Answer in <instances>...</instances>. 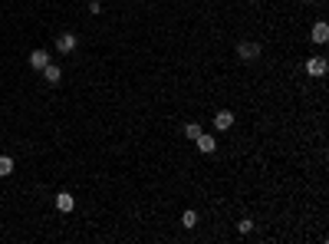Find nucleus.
<instances>
[{"label":"nucleus","mask_w":329,"mask_h":244,"mask_svg":"<svg viewBox=\"0 0 329 244\" xmlns=\"http://www.w3.org/2000/svg\"><path fill=\"white\" fill-rule=\"evenodd\" d=\"M76 43H79V40L72 37V33H60V40H56V50H60V53H72V50H76Z\"/></svg>","instance_id":"39448f33"},{"label":"nucleus","mask_w":329,"mask_h":244,"mask_svg":"<svg viewBox=\"0 0 329 244\" xmlns=\"http://www.w3.org/2000/svg\"><path fill=\"white\" fill-rule=\"evenodd\" d=\"M237 231H240V234H250V231H254V221L250 218H240V221H237Z\"/></svg>","instance_id":"f8f14e48"},{"label":"nucleus","mask_w":329,"mask_h":244,"mask_svg":"<svg viewBox=\"0 0 329 244\" xmlns=\"http://www.w3.org/2000/svg\"><path fill=\"white\" fill-rule=\"evenodd\" d=\"M89 14H96V17L102 14V4H99V0H92V4H89Z\"/></svg>","instance_id":"4468645a"},{"label":"nucleus","mask_w":329,"mask_h":244,"mask_svg":"<svg viewBox=\"0 0 329 244\" xmlns=\"http://www.w3.org/2000/svg\"><path fill=\"white\" fill-rule=\"evenodd\" d=\"M306 73H310V76H326V60H322V56H310V60H306Z\"/></svg>","instance_id":"f03ea898"},{"label":"nucleus","mask_w":329,"mask_h":244,"mask_svg":"<svg viewBox=\"0 0 329 244\" xmlns=\"http://www.w3.org/2000/svg\"><path fill=\"white\" fill-rule=\"evenodd\" d=\"M194 142H198V149H201L204 155H211V152L218 149V139H214V135H204V132H201V135H198Z\"/></svg>","instance_id":"0eeeda50"},{"label":"nucleus","mask_w":329,"mask_h":244,"mask_svg":"<svg viewBox=\"0 0 329 244\" xmlns=\"http://www.w3.org/2000/svg\"><path fill=\"white\" fill-rule=\"evenodd\" d=\"M10 172H14V158H10V155H0V178H7Z\"/></svg>","instance_id":"9d476101"},{"label":"nucleus","mask_w":329,"mask_h":244,"mask_svg":"<svg viewBox=\"0 0 329 244\" xmlns=\"http://www.w3.org/2000/svg\"><path fill=\"white\" fill-rule=\"evenodd\" d=\"M214 126H218L220 132H228V129L234 126V112H230V109H220L218 116H214Z\"/></svg>","instance_id":"20e7f679"},{"label":"nucleus","mask_w":329,"mask_h":244,"mask_svg":"<svg viewBox=\"0 0 329 244\" xmlns=\"http://www.w3.org/2000/svg\"><path fill=\"white\" fill-rule=\"evenodd\" d=\"M181 224H184V228H194V224H198V214L194 211H184V214H181Z\"/></svg>","instance_id":"9b49d317"},{"label":"nucleus","mask_w":329,"mask_h":244,"mask_svg":"<svg viewBox=\"0 0 329 244\" xmlns=\"http://www.w3.org/2000/svg\"><path fill=\"white\" fill-rule=\"evenodd\" d=\"M46 63H50V53H46V50H33V53H30V66H33V70H43Z\"/></svg>","instance_id":"6e6552de"},{"label":"nucleus","mask_w":329,"mask_h":244,"mask_svg":"<svg viewBox=\"0 0 329 244\" xmlns=\"http://www.w3.org/2000/svg\"><path fill=\"white\" fill-rule=\"evenodd\" d=\"M237 56H240V60H257V56H260V43H250V40H244L240 47H237Z\"/></svg>","instance_id":"f257e3e1"},{"label":"nucleus","mask_w":329,"mask_h":244,"mask_svg":"<svg viewBox=\"0 0 329 244\" xmlns=\"http://www.w3.org/2000/svg\"><path fill=\"white\" fill-rule=\"evenodd\" d=\"M184 135H188V139H198V135H201V126H198V122H188V126H184Z\"/></svg>","instance_id":"ddd939ff"},{"label":"nucleus","mask_w":329,"mask_h":244,"mask_svg":"<svg viewBox=\"0 0 329 244\" xmlns=\"http://www.w3.org/2000/svg\"><path fill=\"white\" fill-rule=\"evenodd\" d=\"M56 208H60V211H66V214H70L72 208H76V198H72L70 191H60V195H56Z\"/></svg>","instance_id":"423d86ee"},{"label":"nucleus","mask_w":329,"mask_h":244,"mask_svg":"<svg viewBox=\"0 0 329 244\" xmlns=\"http://www.w3.org/2000/svg\"><path fill=\"white\" fill-rule=\"evenodd\" d=\"M40 73H43V79H46V83H53V86H56V83H60V79H63V70H60V66H56L53 60H50V63L43 66V70H40Z\"/></svg>","instance_id":"7ed1b4c3"},{"label":"nucleus","mask_w":329,"mask_h":244,"mask_svg":"<svg viewBox=\"0 0 329 244\" xmlns=\"http://www.w3.org/2000/svg\"><path fill=\"white\" fill-rule=\"evenodd\" d=\"M326 40H329V24L320 20V24L313 27V43H326Z\"/></svg>","instance_id":"1a4fd4ad"}]
</instances>
